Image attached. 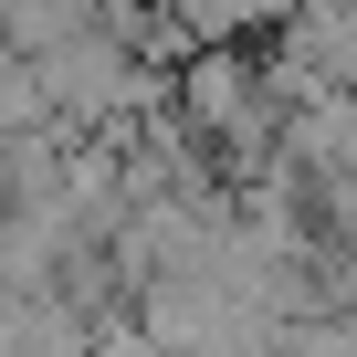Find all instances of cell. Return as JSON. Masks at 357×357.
I'll return each mask as SVG.
<instances>
[{
  "mask_svg": "<svg viewBox=\"0 0 357 357\" xmlns=\"http://www.w3.org/2000/svg\"><path fill=\"white\" fill-rule=\"evenodd\" d=\"M0 43H11V32H0Z\"/></svg>",
  "mask_w": 357,
  "mask_h": 357,
  "instance_id": "cell-1",
  "label": "cell"
}]
</instances>
